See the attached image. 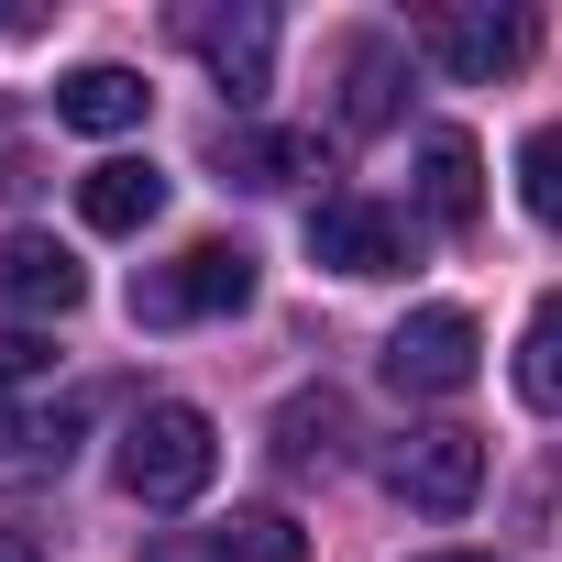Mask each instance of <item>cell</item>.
Masks as SVG:
<instances>
[{
	"label": "cell",
	"instance_id": "obj_18",
	"mask_svg": "<svg viewBox=\"0 0 562 562\" xmlns=\"http://www.w3.org/2000/svg\"><path fill=\"white\" fill-rule=\"evenodd\" d=\"M518 199H529L540 232H562V122H540V133L518 144Z\"/></svg>",
	"mask_w": 562,
	"mask_h": 562
},
{
	"label": "cell",
	"instance_id": "obj_22",
	"mask_svg": "<svg viewBox=\"0 0 562 562\" xmlns=\"http://www.w3.org/2000/svg\"><path fill=\"white\" fill-rule=\"evenodd\" d=\"M419 562H496V551H419Z\"/></svg>",
	"mask_w": 562,
	"mask_h": 562
},
{
	"label": "cell",
	"instance_id": "obj_20",
	"mask_svg": "<svg viewBox=\"0 0 562 562\" xmlns=\"http://www.w3.org/2000/svg\"><path fill=\"white\" fill-rule=\"evenodd\" d=\"M0 562H45V529L34 518H0Z\"/></svg>",
	"mask_w": 562,
	"mask_h": 562
},
{
	"label": "cell",
	"instance_id": "obj_4",
	"mask_svg": "<svg viewBox=\"0 0 562 562\" xmlns=\"http://www.w3.org/2000/svg\"><path fill=\"white\" fill-rule=\"evenodd\" d=\"M375 364H386L397 397H463L474 364H485V331H474V310H408Z\"/></svg>",
	"mask_w": 562,
	"mask_h": 562
},
{
	"label": "cell",
	"instance_id": "obj_7",
	"mask_svg": "<svg viewBox=\"0 0 562 562\" xmlns=\"http://www.w3.org/2000/svg\"><path fill=\"white\" fill-rule=\"evenodd\" d=\"M310 265H331V276H397L408 265V221L386 199H321L310 210Z\"/></svg>",
	"mask_w": 562,
	"mask_h": 562
},
{
	"label": "cell",
	"instance_id": "obj_19",
	"mask_svg": "<svg viewBox=\"0 0 562 562\" xmlns=\"http://www.w3.org/2000/svg\"><path fill=\"white\" fill-rule=\"evenodd\" d=\"M56 353H45V331H0V397H12L23 375H45Z\"/></svg>",
	"mask_w": 562,
	"mask_h": 562
},
{
	"label": "cell",
	"instance_id": "obj_15",
	"mask_svg": "<svg viewBox=\"0 0 562 562\" xmlns=\"http://www.w3.org/2000/svg\"><path fill=\"white\" fill-rule=\"evenodd\" d=\"M331 452H342V397H331V386H310V397L276 408V463H288V474H310V463H331Z\"/></svg>",
	"mask_w": 562,
	"mask_h": 562
},
{
	"label": "cell",
	"instance_id": "obj_12",
	"mask_svg": "<svg viewBox=\"0 0 562 562\" xmlns=\"http://www.w3.org/2000/svg\"><path fill=\"white\" fill-rule=\"evenodd\" d=\"M155 210H166V177H155L144 155H100V166L78 177V221H89V232H144Z\"/></svg>",
	"mask_w": 562,
	"mask_h": 562
},
{
	"label": "cell",
	"instance_id": "obj_3",
	"mask_svg": "<svg viewBox=\"0 0 562 562\" xmlns=\"http://www.w3.org/2000/svg\"><path fill=\"white\" fill-rule=\"evenodd\" d=\"M419 45L485 89V78H518L540 56V12H518V0H441V12H419Z\"/></svg>",
	"mask_w": 562,
	"mask_h": 562
},
{
	"label": "cell",
	"instance_id": "obj_21",
	"mask_svg": "<svg viewBox=\"0 0 562 562\" xmlns=\"http://www.w3.org/2000/svg\"><path fill=\"white\" fill-rule=\"evenodd\" d=\"M144 562H199V551H188V540H155V551H144Z\"/></svg>",
	"mask_w": 562,
	"mask_h": 562
},
{
	"label": "cell",
	"instance_id": "obj_6",
	"mask_svg": "<svg viewBox=\"0 0 562 562\" xmlns=\"http://www.w3.org/2000/svg\"><path fill=\"white\" fill-rule=\"evenodd\" d=\"M386 485H397L419 518H463V507H474V485H485V441H474V430H452V419H441V430H408V441L386 452Z\"/></svg>",
	"mask_w": 562,
	"mask_h": 562
},
{
	"label": "cell",
	"instance_id": "obj_8",
	"mask_svg": "<svg viewBox=\"0 0 562 562\" xmlns=\"http://www.w3.org/2000/svg\"><path fill=\"white\" fill-rule=\"evenodd\" d=\"M89 299V265L56 243V232H12L0 243V310H23V321H67Z\"/></svg>",
	"mask_w": 562,
	"mask_h": 562
},
{
	"label": "cell",
	"instance_id": "obj_13",
	"mask_svg": "<svg viewBox=\"0 0 562 562\" xmlns=\"http://www.w3.org/2000/svg\"><path fill=\"white\" fill-rule=\"evenodd\" d=\"M78 463V408H0V474H67Z\"/></svg>",
	"mask_w": 562,
	"mask_h": 562
},
{
	"label": "cell",
	"instance_id": "obj_14",
	"mask_svg": "<svg viewBox=\"0 0 562 562\" xmlns=\"http://www.w3.org/2000/svg\"><path fill=\"white\" fill-rule=\"evenodd\" d=\"M210 155H221V177H232V188H288V177H310V155H321V144H310V133H221Z\"/></svg>",
	"mask_w": 562,
	"mask_h": 562
},
{
	"label": "cell",
	"instance_id": "obj_1",
	"mask_svg": "<svg viewBox=\"0 0 562 562\" xmlns=\"http://www.w3.org/2000/svg\"><path fill=\"white\" fill-rule=\"evenodd\" d=\"M122 496L133 507H188L210 474H221V430H210V408H188V397H155L133 430H122Z\"/></svg>",
	"mask_w": 562,
	"mask_h": 562
},
{
	"label": "cell",
	"instance_id": "obj_16",
	"mask_svg": "<svg viewBox=\"0 0 562 562\" xmlns=\"http://www.w3.org/2000/svg\"><path fill=\"white\" fill-rule=\"evenodd\" d=\"M210 551H221V562H310V529H299L288 507H232V518L210 529Z\"/></svg>",
	"mask_w": 562,
	"mask_h": 562
},
{
	"label": "cell",
	"instance_id": "obj_10",
	"mask_svg": "<svg viewBox=\"0 0 562 562\" xmlns=\"http://www.w3.org/2000/svg\"><path fill=\"white\" fill-rule=\"evenodd\" d=\"M397 111H408V56H397L386 34H353V45H342V111H331V122H342V133H386Z\"/></svg>",
	"mask_w": 562,
	"mask_h": 562
},
{
	"label": "cell",
	"instance_id": "obj_9",
	"mask_svg": "<svg viewBox=\"0 0 562 562\" xmlns=\"http://www.w3.org/2000/svg\"><path fill=\"white\" fill-rule=\"evenodd\" d=\"M419 210H430L441 232H474V210H485V155H474L463 122H430V133H419Z\"/></svg>",
	"mask_w": 562,
	"mask_h": 562
},
{
	"label": "cell",
	"instance_id": "obj_5",
	"mask_svg": "<svg viewBox=\"0 0 562 562\" xmlns=\"http://www.w3.org/2000/svg\"><path fill=\"white\" fill-rule=\"evenodd\" d=\"M177 34L199 45V67L221 78L232 111H254V100L276 89V12H265V0H232V12H177Z\"/></svg>",
	"mask_w": 562,
	"mask_h": 562
},
{
	"label": "cell",
	"instance_id": "obj_11",
	"mask_svg": "<svg viewBox=\"0 0 562 562\" xmlns=\"http://www.w3.org/2000/svg\"><path fill=\"white\" fill-rule=\"evenodd\" d=\"M144 111H155V89H144L133 67H67V78H56V122H67V133H133Z\"/></svg>",
	"mask_w": 562,
	"mask_h": 562
},
{
	"label": "cell",
	"instance_id": "obj_17",
	"mask_svg": "<svg viewBox=\"0 0 562 562\" xmlns=\"http://www.w3.org/2000/svg\"><path fill=\"white\" fill-rule=\"evenodd\" d=\"M507 375H518V397H529V408H551V419H562V288L529 310V331H518V364H507Z\"/></svg>",
	"mask_w": 562,
	"mask_h": 562
},
{
	"label": "cell",
	"instance_id": "obj_2",
	"mask_svg": "<svg viewBox=\"0 0 562 562\" xmlns=\"http://www.w3.org/2000/svg\"><path fill=\"white\" fill-rule=\"evenodd\" d=\"M232 310H254V243H188L177 265H155V276H133V321L144 331H177V321H232Z\"/></svg>",
	"mask_w": 562,
	"mask_h": 562
}]
</instances>
